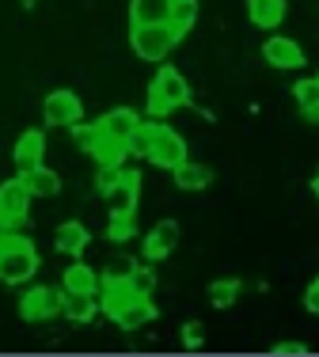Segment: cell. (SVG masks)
<instances>
[{"label": "cell", "instance_id": "obj_1", "mask_svg": "<svg viewBox=\"0 0 319 357\" xmlns=\"http://www.w3.org/2000/svg\"><path fill=\"white\" fill-rule=\"evenodd\" d=\"M187 103H190V84H187V76L175 69V65H164V61H160L153 84H148L145 110H148L153 118H171L175 110H182Z\"/></svg>", "mask_w": 319, "mask_h": 357}, {"label": "cell", "instance_id": "obj_2", "mask_svg": "<svg viewBox=\"0 0 319 357\" xmlns=\"http://www.w3.org/2000/svg\"><path fill=\"white\" fill-rule=\"evenodd\" d=\"M179 46L171 35V27L167 23H137V27H130V50L141 57V61H167V54Z\"/></svg>", "mask_w": 319, "mask_h": 357}, {"label": "cell", "instance_id": "obj_3", "mask_svg": "<svg viewBox=\"0 0 319 357\" xmlns=\"http://www.w3.org/2000/svg\"><path fill=\"white\" fill-rule=\"evenodd\" d=\"M42 259H38V248L23 236L15 248H8L4 255H0V282L4 285H27L31 278L38 274Z\"/></svg>", "mask_w": 319, "mask_h": 357}, {"label": "cell", "instance_id": "obj_4", "mask_svg": "<svg viewBox=\"0 0 319 357\" xmlns=\"http://www.w3.org/2000/svg\"><path fill=\"white\" fill-rule=\"evenodd\" d=\"M187 156H190V152H187V137H182L179 130H171L167 122H156V133H153V141H148L145 160H153V164L164 167V172H175Z\"/></svg>", "mask_w": 319, "mask_h": 357}, {"label": "cell", "instance_id": "obj_5", "mask_svg": "<svg viewBox=\"0 0 319 357\" xmlns=\"http://www.w3.org/2000/svg\"><path fill=\"white\" fill-rule=\"evenodd\" d=\"M42 118H46V126H54V130H69V126H77L84 118V99L69 88H57V91H49L46 103H42Z\"/></svg>", "mask_w": 319, "mask_h": 357}, {"label": "cell", "instance_id": "obj_6", "mask_svg": "<svg viewBox=\"0 0 319 357\" xmlns=\"http://www.w3.org/2000/svg\"><path fill=\"white\" fill-rule=\"evenodd\" d=\"M31 213V190L23 186V178H4L0 183V228H20Z\"/></svg>", "mask_w": 319, "mask_h": 357}, {"label": "cell", "instance_id": "obj_7", "mask_svg": "<svg viewBox=\"0 0 319 357\" xmlns=\"http://www.w3.org/2000/svg\"><path fill=\"white\" fill-rule=\"evenodd\" d=\"M54 316H61V289H54V285H31L27 293H23V301H20V319L46 323V319H54Z\"/></svg>", "mask_w": 319, "mask_h": 357}, {"label": "cell", "instance_id": "obj_8", "mask_svg": "<svg viewBox=\"0 0 319 357\" xmlns=\"http://www.w3.org/2000/svg\"><path fill=\"white\" fill-rule=\"evenodd\" d=\"M107 206H111V217H137L141 206V175L137 172H118V183L103 194Z\"/></svg>", "mask_w": 319, "mask_h": 357}, {"label": "cell", "instance_id": "obj_9", "mask_svg": "<svg viewBox=\"0 0 319 357\" xmlns=\"http://www.w3.org/2000/svg\"><path fill=\"white\" fill-rule=\"evenodd\" d=\"M179 240H182V232H179V220H160V225L148 228V236H145V243H141V255H145V262H164V259H171L175 248H179Z\"/></svg>", "mask_w": 319, "mask_h": 357}, {"label": "cell", "instance_id": "obj_10", "mask_svg": "<svg viewBox=\"0 0 319 357\" xmlns=\"http://www.w3.org/2000/svg\"><path fill=\"white\" fill-rule=\"evenodd\" d=\"M263 61L270 65V69H304L308 54H304V46H300L297 38L270 35V38L263 42Z\"/></svg>", "mask_w": 319, "mask_h": 357}, {"label": "cell", "instance_id": "obj_11", "mask_svg": "<svg viewBox=\"0 0 319 357\" xmlns=\"http://www.w3.org/2000/svg\"><path fill=\"white\" fill-rule=\"evenodd\" d=\"M88 243H91V232H88V225H84V220H65V225H57L54 248L61 251V255L80 259V255L88 251Z\"/></svg>", "mask_w": 319, "mask_h": 357}, {"label": "cell", "instance_id": "obj_12", "mask_svg": "<svg viewBox=\"0 0 319 357\" xmlns=\"http://www.w3.org/2000/svg\"><path fill=\"white\" fill-rule=\"evenodd\" d=\"M289 12V0H247V20L258 31H278Z\"/></svg>", "mask_w": 319, "mask_h": 357}, {"label": "cell", "instance_id": "obj_13", "mask_svg": "<svg viewBox=\"0 0 319 357\" xmlns=\"http://www.w3.org/2000/svg\"><path fill=\"white\" fill-rule=\"evenodd\" d=\"M175 178V190H182V194H198V190H205L209 183H213V167H205V164H198V160H182L179 167L171 172Z\"/></svg>", "mask_w": 319, "mask_h": 357}, {"label": "cell", "instance_id": "obj_14", "mask_svg": "<svg viewBox=\"0 0 319 357\" xmlns=\"http://www.w3.org/2000/svg\"><path fill=\"white\" fill-rule=\"evenodd\" d=\"M20 178L31 190V198H57V194H61V175L46 164H35V167H27V172H20Z\"/></svg>", "mask_w": 319, "mask_h": 357}, {"label": "cell", "instance_id": "obj_15", "mask_svg": "<svg viewBox=\"0 0 319 357\" xmlns=\"http://www.w3.org/2000/svg\"><path fill=\"white\" fill-rule=\"evenodd\" d=\"M137 122H141V114H137L133 107H114V110H107V114L95 118V130H99V133H111V137H118V141H125L133 130H137Z\"/></svg>", "mask_w": 319, "mask_h": 357}, {"label": "cell", "instance_id": "obj_16", "mask_svg": "<svg viewBox=\"0 0 319 357\" xmlns=\"http://www.w3.org/2000/svg\"><path fill=\"white\" fill-rule=\"evenodd\" d=\"M156 316H160V308L153 304V296H133L118 316H114V323H118L122 331H141V327H148Z\"/></svg>", "mask_w": 319, "mask_h": 357}, {"label": "cell", "instance_id": "obj_17", "mask_svg": "<svg viewBox=\"0 0 319 357\" xmlns=\"http://www.w3.org/2000/svg\"><path fill=\"white\" fill-rule=\"evenodd\" d=\"M12 156H15V167H20V172H27V167L42 164V156H46V133H42V130L20 133V141H15Z\"/></svg>", "mask_w": 319, "mask_h": 357}, {"label": "cell", "instance_id": "obj_18", "mask_svg": "<svg viewBox=\"0 0 319 357\" xmlns=\"http://www.w3.org/2000/svg\"><path fill=\"white\" fill-rule=\"evenodd\" d=\"M61 316L69 323H91L99 316V296L95 293H65L61 289Z\"/></svg>", "mask_w": 319, "mask_h": 357}, {"label": "cell", "instance_id": "obj_19", "mask_svg": "<svg viewBox=\"0 0 319 357\" xmlns=\"http://www.w3.org/2000/svg\"><path fill=\"white\" fill-rule=\"evenodd\" d=\"M88 156L95 160L99 167H122V160L130 156V149H125V141H118V137H111V133H99V137L91 141Z\"/></svg>", "mask_w": 319, "mask_h": 357}, {"label": "cell", "instance_id": "obj_20", "mask_svg": "<svg viewBox=\"0 0 319 357\" xmlns=\"http://www.w3.org/2000/svg\"><path fill=\"white\" fill-rule=\"evenodd\" d=\"M95 296H99V312L114 319V316H118V312H122L137 293H133V285H130V282H103Z\"/></svg>", "mask_w": 319, "mask_h": 357}, {"label": "cell", "instance_id": "obj_21", "mask_svg": "<svg viewBox=\"0 0 319 357\" xmlns=\"http://www.w3.org/2000/svg\"><path fill=\"white\" fill-rule=\"evenodd\" d=\"M198 12H201L198 0H171V12H167V27H171L175 42H182V38L190 35V27L198 23Z\"/></svg>", "mask_w": 319, "mask_h": 357}, {"label": "cell", "instance_id": "obj_22", "mask_svg": "<svg viewBox=\"0 0 319 357\" xmlns=\"http://www.w3.org/2000/svg\"><path fill=\"white\" fill-rule=\"evenodd\" d=\"M65 293H99V270H91L88 262H72L61 274Z\"/></svg>", "mask_w": 319, "mask_h": 357}, {"label": "cell", "instance_id": "obj_23", "mask_svg": "<svg viewBox=\"0 0 319 357\" xmlns=\"http://www.w3.org/2000/svg\"><path fill=\"white\" fill-rule=\"evenodd\" d=\"M293 99H297V107H300V118L312 122V126H319V80H316V76H312V80H297V84H293Z\"/></svg>", "mask_w": 319, "mask_h": 357}, {"label": "cell", "instance_id": "obj_24", "mask_svg": "<svg viewBox=\"0 0 319 357\" xmlns=\"http://www.w3.org/2000/svg\"><path fill=\"white\" fill-rule=\"evenodd\" d=\"M171 0H130V27L137 23H167Z\"/></svg>", "mask_w": 319, "mask_h": 357}, {"label": "cell", "instance_id": "obj_25", "mask_svg": "<svg viewBox=\"0 0 319 357\" xmlns=\"http://www.w3.org/2000/svg\"><path fill=\"white\" fill-rule=\"evenodd\" d=\"M240 289H243V282L240 278H217V282H209V304L213 308H232V304L240 301Z\"/></svg>", "mask_w": 319, "mask_h": 357}, {"label": "cell", "instance_id": "obj_26", "mask_svg": "<svg viewBox=\"0 0 319 357\" xmlns=\"http://www.w3.org/2000/svg\"><path fill=\"white\" fill-rule=\"evenodd\" d=\"M133 270H137V259H130V255H118V259H111L103 270H99V285H103V282H130Z\"/></svg>", "mask_w": 319, "mask_h": 357}, {"label": "cell", "instance_id": "obj_27", "mask_svg": "<svg viewBox=\"0 0 319 357\" xmlns=\"http://www.w3.org/2000/svg\"><path fill=\"white\" fill-rule=\"evenodd\" d=\"M156 122H160V118H153V122H137V130H133L130 137H125V149H130V156L145 160L148 141H153V133H156Z\"/></svg>", "mask_w": 319, "mask_h": 357}, {"label": "cell", "instance_id": "obj_28", "mask_svg": "<svg viewBox=\"0 0 319 357\" xmlns=\"http://www.w3.org/2000/svg\"><path fill=\"white\" fill-rule=\"evenodd\" d=\"M156 270H153V262H145V266H141L137 262V270H133V278H130V285H133V293L137 296H153L156 293Z\"/></svg>", "mask_w": 319, "mask_h": 357}, {"label": "cell", "instance_id": "obj_29", "mask_svg": "<svg viewBox=\"0 0 319 357\" xmlns=\"http://www.w3.org/2000/svg\"><path fill=\"white\" fill-rule=\"evenodd\" d=\"M137 236V220L133 217H111L107 220V240L111 243H125V240H133Z\"/></svg>", "mask_w": 319, "mask_h": 357}, {"label": "cell", "instance_id": "obj_30", "mask_svg": "<svg viewBox=\"0 0 319 357\" xmlns=\"http://www.w3.org/2000/svg\"><path fill=\"white\" fill-rule=\"evenodd\" d=\"M179 338H182V350H201V346H205V327H201V319L182 323Z\"/></svg>", "mask_w": 319, "mask_h": 357}, {"label": "cell", "instance_id": "obj_31", "mask_svg": "<svg viewBox=\"0 0 319 357\" xmlns=\"http://www.w3.org/2000/svg\"><path fill=\"white\" fill-rule=\"evenodd\" d=\"M69 133H72V141H77V149H84V152H88V149H91V141L99 137L95 122H84V118H80L77 126H69Z\"/></svg>", "mask_w": 319, "mask_h": 357}, {"label": "cell", "instance_id": "obj_32", "mask_svg": "<svg viewBox=\"0 0 319 357\" xmlns=\"http://www.w3.org/2000/svg\"><path fill=\"white\" fill-rule=\"evenodd\" d=\"M304 312L319 319V274H316L312 282H308V289H304Z\"/></svg>", "mask_w": 319, "mask_h": 357}, {"label": "cell", "instance_id": "obj_33", "mask_svg": "<svg viewBox=\"0 0 319 357\" xmlns=\"http://www.w3.org/2000/svg\"><path fill=\"white\" fill-rule=\"evenodd\" d=\"M118 172H122V167H99V175H95V186H99V194H107L114 183H118Z\"/></svg>", "mask_w": 319, "mask_h": 357}, {"label": "cell", "instance_id": "obj_34", "mask_svg": "<svg viewBox=\"0 0 319 357\" xmlns=\"http://www.w3.org/2000/svg\"><path fill=\"white\" fill-rule=\"evenodd\" d=\"M270 354H278V357H285V354H297V357H300V354H308V346H304V342H278Z\"/></svg>", "mask_w": 319, "mask_h": 357}, {"label": "cell", "instance_id": "obj_35", "mask_svg": "<svg viewBox=\"0 0 319 357\" xmlns=\"http://www.w3.org/2000/svg\"><path fill=\"white\" fill-rule=\"evenodd\" d=\"M20 240H23V236L15 232V228H0V255H4L8 248H15Z\"/></svg>", "mask_w": 319, "mask_h": 357}, {"label": "cell", "instance_id": "obj_36", "mask_svg": "<svg viewBox=\"0 0 319 357\" xmlns=\"http://www.w3.org/2000/svg\"><path fill=\"white\" fill-rule=\"evenodd\" d=\"M312 194H316V202H319V172H316V178H312Z\"/></svg>", "mask_w": 319, "mask_h": 357}, {"label": "cell", "instance_id": "obj_37", "mask_svg": "<svg viewBox=\"0 0 319 357\" xmlns=\"http://www.w3.org/2000/svg\"><path fill=\"white\" fill-rule=\"evenodd\" d=\"M316 80H319V76H316Z\"/></svg>", "mask_w": 319, "mask_h": 357}]
</instances>
